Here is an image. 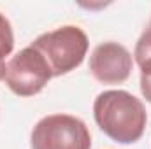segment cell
<instances>
[{
    "label": "cell",
    "instance_id": "cell-8",
    "mask_svg": "<svg viewBox=\"0 0 151 149\" xmlns=\"http://www.w3.org/2000/svg\"><path fill=\"white\" fill-rule=\"evenodd\" d=\"M141 93L148 102H151V79H141Z\"/></svg>",
    "mask_w": 151,
    "mask_h": 149
},
{
    "label": "cell",
    "instance_id": "cell-2",
    "mask_svg": "<svg viewBox=\"0 0 151 149\" xmlns=\"http://www.w3.org/2000/svg\"><path fill=\"white\" fill-rule=\"evenodd\" d=\"M30 46L46 58L53 77H60L76 70L84 62L90 40L83 28L63 25L53 32L39 35Z\"/></svg>",
    "mask_w": 151,
    "mask_h": 149
},
{
    "label": "cell",
    "instance_id": "cell-6",
    "mask_svg": "<svg viewBox=\"0 0 151 149\" xmlns=\"http://www.w3.org/2000/svg\"><path fill=\"white\" fill-rule=\"evenodd\" d=\"M134 58L139 65L141 79H151V27L141 34L134 49Z\"/></svg>",
    "mask_w": 151,
    "mask_h": 149
},
{
    "label": "cell",
    "instance_id": "cell-7",
    "mask_svg": "<svg viewBox=\"0 0 151 149\" xmlns=\"http://www.w3.org/2000/svg\"><path fill=\"white\" fill-rule=\"evenodd\" d=\"M14 49V32L11 21L0 12V60L9 56Z\"/></svg>",
    "mask_w": 151,
    "mask_h": 149
},
{
    "label": "cell",
    "instance_id": "cell-5",
    "mask_svg": "<svg viewBox=\"0 0 151 149\" xmlns=\"http://www.w3.org/2000/svg\"><path fill=\"white\" fill-rule=\"evenodd\" d=\"M134 67L130 51L119 42H102L90 56V72L102 84H123Z\"/></svg>",
    "mask_w": 151,
    "mask_h": 149
},
{
    "label": "cell",
    "instance_id": "cell-10",
    "mask_svg": "<svg viewBox=\"0 0 151 149\" xmlns=\"http://www.w3.org/2000/svg\"><path fill=\"white\" fill-rule=\"evenodd\" d=\"M148 27H151V19H150V25H148Z\"/></svg>",
    "mask_w": 151,
    "mask_h": 149
},
{
    "label": "cell",
    "instance_id": "cell-1",
    "mask_svg": "<svg viewBox=\"0 0 151 149\" xmlns=\"http://www.w3.org/2000/svg\"><path fill=\"white\" fill-rule=\"evenodd\" d=\"M93 117L99 128L118 144L137 142L148 123L144 104L125 90L99 93L93 102Z\"/></svg>",
    "mask_w": 151,
    "mask_h": 149
},
{
    "label": "cell",
    "instance_id": "cell-9",
    "mask_svg": "<svg viewBox=\"0 0 151 149\" xmlns=\"http://www.w3.org/2000/svg\"><path fill=\"white\" fill-rule=\"evenodd\" d=\"M5 63H4V60H0V81L2 79H5Z\"/></svg>",
    "mask_w": 151,
    "mask_h": 149
},
{
    "label": "cell",
    "instance_id": "cell-4",
    "mask_svg": "<svg viewBox=\"0 0 151 149\" xmlns=\"http://www.w3.org/2000/svg\"><path fill=\"white\" fill-rule=\"evenodd\" d=\"M53 72L46 58L28 46L16 53L5 67V84L18 97H34L51 81Z\"/></svg>",
    "mask_w": 151,
    "mask_h": 149
},
{
    "label": "cell",
    "instance_id": "cell-3",
    "mask_svg": "<svg viewBox=\"0 0 151 149\" xmlns=\"http://www.w3.org/2000/svg\"><path fill=\"white\" fill-rule=\"evenodd\" d=\"M32 149H91L86 123L70 114H49L39 119L30 133Z\"/></svg>",
    "mask_w": 151,
    "mask_h": 149
}]
</instances>
